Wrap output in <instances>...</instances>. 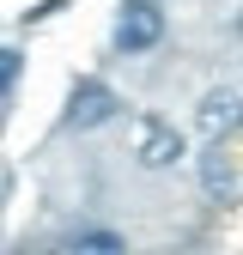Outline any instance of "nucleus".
<instances>
[{"mask_svg": "<svg viewBox=\"0 0 243 255\" xmlns=\"http://www.w3.org/2000/svg\"><path fill=\"white\" fill-rule=\"evenodd\" d=\"M110 43H116V55H146V49H158V43H164V12H158V0H122Z\"/></svg>", "mask_w": 243, "mask_h": 255, "instance_id": "1", "label": "nucleus"}, {"mask_svg": "<svg viewBox=\"0 0 243 255\" xmlns=\"http://www.w3.org/2000/svg\"><path fill=\"white\" fill-rule=\"evenodd\" d=\"M116 110H122V98L104 85V79H73V91H67V116H61V128L67 134H91V128H104V122H116Z\"/></svg>", "mask_w": 243, "mask_h": 255, "instance_id": "2", "label": "nucleus"}, {"mask_svg": "<svg viewBox=\"0 0 243 255\" xmlns=\"http://www.w3.org/2000/svg\"><path fill=\"white\" fill-rule=\"evenodd\" d=\"M134 158L146 170H176L182 158H189V140H182L164 116H140L134 122Z\"/></svg>", "mask_w": 243, "mask_h": 255, "instance_id": "3", "label": "nucleus"}, {"mask_svg": "<svg viewBox=\"0 0 243 255\" xmlns=\"http://www.w3.org/2000/svg\"><path fill=\"white\" fill-rule=\"evenodd\" d=\"M195 128H201L207 140H231L237 128H243V98H237V91H225V85L207 91L201 110H195Z\"/></svg>", "mask_w": 243, "mask_h": 255, "instance_id": "4", "label": "nucleus"}, {"mask_svg": "<svg viewBox=\"0 0 243 255\" xmlns=\"http://www.w3.org/2000/svg\"><path fill=\"white\" fill-rule=\"evenodd\" d=\"M201 188L213 201H237V164L225 158V140H213V152L201 158Z\"/></svg>", "mask_w": 243, "mask_h": 255, "instance_id": "5", "label": "nucleus"}, {"mask_svg": "<svg viewBox=\"0 0 243 255\" xmlns=\"http://www.w3.org/2000/svg\"><path fill=\"white\" fill-rule=\"evenodd\" d=\"M67 249H85V255H122V237H116V231H73Z\"/></svg>", "mask_w": 243, "mask_h": 255, "instance_id": "6", "label": "nucleus"}, {"mask_svg": "<svg viewBox=\"0 0 243 255\" xmlns=\"http://www.w3.org/2000/svg\"><path fill=\"white\" fill-rule=\"evenodd\" d=\"M18 73H24V55H18L12 43H0V98L18 91Z\"/></svg>", "mask_w": 243, "mask_h": 255, "instance_id": "7", "label": "nucleus"}, {"mask_svg": "<svg viewBox=\"0 0 243 255\" xmlns=\"http://www.w3.org/2000/svg\"><path fill=\"white\" fill-rule=\"evenodd\" d=\"M237 30H243V18H237Z\"/></svg>", "mask_w": 243, "mask_h": 255, "instance_id": "8", "label": "nucleus"}]
</instances>
